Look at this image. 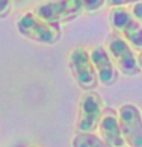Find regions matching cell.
<instances>
[{
    "label": "cell",
    "mask_w": 142,
    "mask_h": 147,
    "mask_svg": "<svg viewBox=\"0 0 142 147\" xmlns=\"http://www.w3.org/2000/svg\"><path fill=\"white\" fill-rule=\"evenodd\" d=\"M15 26L21 36L41 46H53L61 40L62 30L59 24L50 23L33 11H24L15 20Z\"/></svg>",
    "instance_id": "1"
},
{
    "label": "cell",
    "mask_w": 142,
    "mask_h": 147,
    "mask_svg": "<svg viewBox=\"0 0 142 147\" xmlns=\"http://www.w3.org/2000/svg\"><path fill=\"white\" fill-rule=\"evenodd\" d=\"M106 50L109 52L112 61L115 62L118 71L125 76H138L141 74V67L138 62V53L124 38L115 30L107 35Z\"/></svg>",
    "instance_id": "2"
},
{
    "label": "cell",
    "mask_w": 142,
    "mask_h": 147,
    "mask_svg": "<svg viewBox=\"0 0 142 147\" xmlns=\"http://www.w3.org/2000/svg\"><path fill=\"white\" fill-rule=\"evenodd\" d=\"M109 23L135 50H142V24L127 6H115L109 11Z\"/></svg>",
    "instance_id": "3"
},
{
    "label": "cell",
    "mask_w": 142,
    "mask_h": 147,
    "mask_svg": "<svg viewBox=\"0 0 142 147\" xmlns=\"http://www.w3.org/2000/svg\"><path fill=\"white\" fill-rule=\"evenodd\" d=\"M32 11L50 23L61 24L79 17L85 11V5L83 0H42Z\"/></svg>",
    "instance_id": "4"
},
{
    "label": "cell",
    "mask_w": 142,
    "mask_h": 147,
    "mask_svg": "<svg viewBox=\"0 0 142 147\" xmlns=\"http://www.w3.org/2000/svg\"><path fill=\"white\" fill-rule=\"evenodd\" d=\"M70 70L77 85L85 91H92L98 85V78L92 64L89 50L85 47H76L68 56Z\"/></svg>",
    "instance_id": "5"
},
{
    "label": "cell",
    "mask_w": 142,
    "mask_h": 147,
    "mask_svg": "<svg viewBox=\"0 0 142 147\" xmlns=\"http://www.w3.org/2000/svg\"><path fill=\"white\" fill-rule=\"evenodd\" d=\"M118 121L127 147H142V112L133 103H124L118 109Z\"/></svg>",
    "instance_id": "6"
},
{
    "label": "cell",
    "mask_w": 142,
    "mask_h": 147,
    "mask_svg": "<svg viewBox=\"0 0 142 147\" xmlns=\"http://www.w3.org/2000/svg\"><path fill=\"white\" fill-rule=\"evenodd\" d=\"M103 114H104V108H103L101 99L95 92L88 91L82 96L79 103L76 130L77 132H95Z\"/></svg>",
    "instance_id": "7"
},
{
    "label": "cell",
    "mask_w": 142,
    "mask_h": 147,
    "mask_svg": "<svg viewBox=\"0 0 142 147\" xmlns=\"http://www.w3.org/2000/svg\"><path fill=\"white\" fill-rule=\"evenodd\" d=\"M89 55L94 64L97 78H98V84L109 86L113 85L118 79V68L115 62L112 61L109 52L106 50V47L103 46H94L89 50Z\"/></svg>",
    "instance_id": "8"
},
{
    "label": "cell",
    "mask_w": 142,
    "mask_h": 147,
    "mask_svg": "<svg viewBox=\"0 0 142 147\" xmlns=\"http://www.w3.org/2000/svg\"><path fill=\"white\" fill-rule=\"evenodd\" d=\"M97 130H98L100 138L104 141V144L107 147H127L125 140L123 137V132H121V127H119L117 112L107 111L103 114Z\"/></svg>",
    "instance_id": "9"
},
{
    "label": "cell",
    "mask_w": 142,
    "mask_h": 147,
    "mask_svg": "<svg viewBox=\"0 0 142 147\" xmlns=\"http://www.w3.org/2000/svg\"><path fill=\"white\" fill-rule=\"evenodd\" d=\"M71 147H107L100 135L94 132H77L71 140Z\"/></svg>",
    "instance_id": "10"
},
{
    "label": "cell",
    "mask_w": 142,
    "mask_h": 147,
    "mask_svg": "<svg viewBox=\"0 0 142 147\" xmlns=\"http://www.w3.org/2000/svg\"><path fill=\"white\" fill-rule=\"evenodd\" d=\"M83 5L86 12H95V11H100L104 6L106 0H83Z\"/></svg>",
    "instance_id": "11"
},
{
    "label": "cell",
    "mask_w": 142,
    "mask_h": 147,
    "mask_svg": "<svg viewBox=\"0 0 142 147\" xmlns=\"http://www.w3.org/2000/svg\"><path fill=\"white\" fill-rule=\"evenodd\" d=\"M142 2V0H106V5L111 8H115V6H132V5Z\"/></svg>",
    "instance_id": "12"
},
{
    "label": "cell",
    "mask_w": 142,
    "mask_h": 147,
    "mask_svg": "<svg viewBox=\"0 0 142 147\" xmlns=\"http://www.w3.org/2000/svg\"><path fill=\"white\" fill-rule=\"evenodd\" d=\"M12 9V0H0V18H5Z\"/></svg>",
    "instance_id": "13"
},
{
    "label": "cell",
    "mask_w": 142,
    "mask_h": 147,
    "mask_svg": "<svg viewBox=\"0 0 142 147\" xmlns=\"http://www.w3.org/2000/svg\"><path fill=\"white\" fill-rule=\"evenodd\" d=\"M129 8L132 11V14L136 17V20L142 24V2H138V3L132 5V6H129Z\"/></svg>",
    "instance_id": "14"
},
{
    "label": "cell",
    "mask_w": 142,
    "mask_h": 147,
    "mask_svg": "<svg viewBox=\"0 0 142 147\" xmlns=\"http://www.w3.org/2000/svg\"><path fill=\"white\" fill-rule=\"evenodd\" d=\"M138 62H139V67H141V70H142V50L138 52Z\"/></svg>",
    "instance_id": "15"
}]
</instances>
